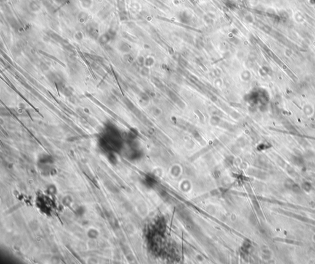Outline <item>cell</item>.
Wrapping results in <instances>:
<instances>
[{
  "label": "cell",
  "instance_id": "2",
  "mask_svg": "<svg viewBox=\"0 0 315 264\" xmlns=\"http://www.w3.org/2000/svg\"><path fill=\"white\" fill-rule=\"evenodd\" d=\"M88 18V14L85 12H81L78 15V20L81 23L85 22Z\"/></svg>",
  "mask_w": 315,
  "mask_h": 264
},
{
  "label": "cell",
  "instance_id": "4",
  "mask_svg": "<svg viewBox=\"0 0 315 264\" xmlns=\"http://www.w3.org/2000/svg\"><path fill=\"white\" fill-rule=\"evenodd\" d=\"M66 1L67 0H54V1L58 4H62Z\"/></svg>",
  "mask_w": 315,
  "mask_h": 264
},
{
  "label": "cell",
  "instance_id": "3",
  "mask_svg": "<svg viewBox=\"0 0 315 264\" xmlns=\"http://www.w3.org/2000/svg\"><path fill=\"white\" fill-rule=\"evenodd\" d=\"M81 3L83 8L87 9L91 6L92 1V0H81Z\"/></svg>",
  "mask_w": 315,
  "mask_h": 264
},
{
  "label": "cell",
  "instance_id": "1",
  "mask_svg": "<svg viewBox=\"0 0 315 264\" xmlns=\"http://www.w3.org/2000/svg\"><path fill=\"white\" fill-rule=\"evenodd\" d=\"M29 9L31 12H35L39 11L40 10L41 7L38 3L35 1H32L29 3Z\"/></svg>",
  "mask_w": 315,
  "mask_h": 264
}]
</instances>
